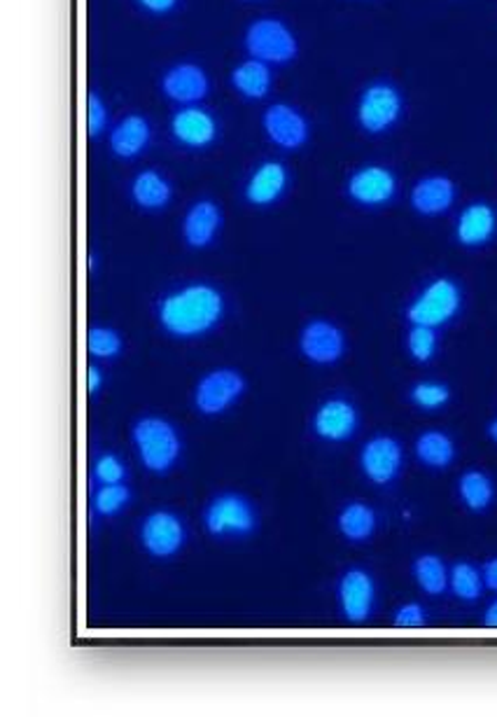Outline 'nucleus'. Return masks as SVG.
Returning <instances> with one entry per match:
<instances>
[{"label":"nucleus","instance_id":"obj_33","mask_svg":"<svg viewBox=\"0 0 497 717\" xmlns=\"http://www.w3.org/2000/svg\"><path fill=\"white\" fill-rule=\"evenodd\" d=\"M92 477L99 486L122 484L126 479V465L115 454H103L92 467Z\"/></svg>","mask_w":497,"mask_h":717},{"label":"nucleus","instance_id":"obj_4","mask_svg":"<svg viewBox=\"0 0 497 717\" xmlns=\"http://www.w3.org/2000/svg\"><path fill=\"white\" fill-rule=\"evenodd\" d=\"M404 113V99L390 82H372L357 99L355 118L363 131L378 137L390 131Z\"/></svg>","mask_w":497,"mask_h":717},{"label":"nucleus","instance_id":"obj_3","mask_svg":"<svg viewBox=\"0 0 497 717\" xmlns=\"http://www.w3.org/2000/svg\"><path fill=\"white\" fill-rule=\"evenodd\" d=\"M243 44L247 54L264 63H290L300 54V42L295 33L281 19L260 17L245 29Z\"/></svg>","mask_w":497,"mask_h":717},{"label":"nucleus","instance_id":"obj_36","mask_svg":"<svg viewBox=\"0 0 497 717\" xmlns=\"http://www.w3.org/2000/svg\"><path fill=\"white\" fill-rule=\"evenodd\" d=\"M139 3L152 14H166L178 6V0H139Z\"/></svg>","mask_w":497,"mask_h":717},{"label":"nucleus","instance_id":"obj_1","mask_svg":"<svg viewBox=\"0 0 497 717\" xmlns=\"http://www.w3.org/2000/svg\"><path fill=\"white\" fill-rule=\"evenodd\" d=\"M224 316V297L211 283H192L166 295L160 304V323L175 340H196L217 327Z\"/></svg>","mask_w":497,"mask_h":717},{"label":"nucleus","instance_id":"obj_10","mask_svg":"<svg viewBox=\"0 0 497 717\" xmlns=\"http://www.w3.org/2000/svg\"><path fill=\"white\" fill-rule=\"evenodd\" d=\"M300 351L313 365H334L346 353L344 330L325 319H313L300 334Z\"/></svg>","mask_w":497,"mask_h":717},{"label":"nucleus","instance_id":"obj_30","mask_svg":"<svg viewBox=\"0 0 497 717\" xmlns=\"http://www.w3.org/2000/svg\"><path fill=\"white\" fill-rule=\"evenodd\" d=\"M122 337L118 330L94 325L87 332V351L89 355L101 357V361H110V357H118L122 353Z\"/></svg>","mask_w":497,"mask_h":717},{"label":"nucleus","instance_id":"obj_40","mask_svg":"<svg viewBox=\"0 0 497 717\" xmlns=\"http://www.w3.org/2000/svg\"><path fill=\"white\" fill-rule=\"evenodd\" d=\"M488 437H490V440H493V442L497 444V418H495V421H493V423L488 425Z\"/></svg>","mask_w":497,"mask_h":717},{"label":"nucleus","instance_id":"obj_22","mask_svg":"<svg viewBox=\"0 0 497 717\" xmlns=\"http://www.w3.org/2000/svg\"><path fill=\"white\" fill-rule=\"evenodd\" d=\"M131 196L143 211H162L173 199V188L166 175H162L154 169H148L133 178Z\"/></svg>","mask_w":497,"mask_h":717},{"label":"nucleus","instance_id":"obj_26","mask_svg":"<svg viewBox=\"0 0 497 717\" xmlns=\"http://www.w3.org/2000/svg\"><path fill=\"white\" fill-rule=\"evenodd\" d=\"M460 501L471 512H486L495 498V486L493 479L481 473V469H467V473L458 482Z\"/></svg>","mask_w":497,"mask_h":717},{"label":"nucleus","instance_id":"obj_7","mask_svg":"<svg viewBox=\"0 0 497 717\" xmlns=\"http://www.w3.org/2000/svg\"><path fill=\"white\" fill-rule=\"evenodd\" d=\"M245 393V378L232 367H220L199 378L194 407L203 416H220L232 410Z\"/></svg>","mask_w":497,"mask_h":717},{"label":"nucleus","instance_id":"obj_19","mask_svg":"<svg viewBox=\"0 0 497 717\" xmlns=\"http://www.w3.org/2000/svg\"><path fill=\"white\" fill-rule=\"evenodd\" d=\"M222 228V211L211 199H201L183 220V239L190 249H209Z\"/></svg>","mask_w":497,"mask_h":717},{"label":"nucleus","instance_id":"obj_5","mask_svg":"<svg viewBox=\"0 0 497 717\" xmlns=\"http://www.w3.org/2000/svg\"><path fill=\"white\" fill-rule=\"evenodd\" d=\"M203 528L213 537H245L257 528V509L239 493H222L203 512Z\"/></svg>","mask_w":497,"mask_h":717},{"label":"nucleus","instance_id":"obj_18","mask_svg":"<svg viewBox=\"0 0 497 717\" xmlns=\"http://www.w3.org/2000/svg\"><path fill=\"white\" fill-rule=\"evenodd\" d=\"M497 232V213L486 201H474L456 222V239L465 249H479L486 245Z\"/></svg>","mask_w":497,"mask_h":717},{"label":"nucleus","instance_id":"obj_2","mask_svg":"<svg viewBox=\"0 0 497 717\" xmlns=\"http://www.w3.org/2000/svg\"><path fill=\"white\" fill-rule=\"evenodd\" d=\"M131 440L143 467L152 475H166L183 454V440L175 425L162 416H143L133 423Z\"/></svg>","mask_w":497,"mask_h":717},{"label":"nucleus","instance_id":"obj_29","mask_svg":"<svg viewBox=\"0 0 497 717\" xmlns=\"http://www.w3.org/2000/svg\"><path fill=\"white\" fill-rule=\"evenodd\" d=\"M131 503V488L122 482V484H108V486H99L94 498H92V507L99 514V517H118L120 512L126 509V505Z\"/></svg>","mask_w":497,"mask_h":717},{"label":"nucleus","instance_id":"obj_24","mask_svg":"<svg viewBox=\"0 0 497 717\" xmlns=\"http://www.w3.org/2000/svg\"><path fill=\"white\" fill-rule=\"evenodd\" d=\"M338 531L351 543H365L376 531V512L365 503H348L336 519Z\"/></svg>","mask_w":497,"mask_h":717},{"label":"nucleus","instance_id":"obj_15","mask_svg":"<svg viewBox=\"0 0 497 717\" xmlns=\"http://www.w3.org/2000/svg\"><path fill=\"white\" fill-rule=\"evenodd\" d=\"M357 410L344 397H332L318 407L313 416V431L325 442H346L357 431Z\"/></svg>","mask_w":497,"mask_h":717},{"label":"nucleus","instance_id":"obj_21","mask_svg":"<svg viewBox=\"0 0 497 717\" xmlns=\"http://www.w3.org/2000/svg\"><path fill=\"white\" fill-rule=\"evenodd\" d=\"M290 183L287 169L281 162H264L255 169L251 181L245 185V199L253 206H271L285 194Z\"/></svg>","mask_w":497,"mask_h":717},{"label":"nucleus","instance_id":"obj_27","mask_svg":"<svg viewBox=\"0 0 497 717\" xmlns=\"http://www.w3.org/2000/svg\"><path fill=\"white\" fill-rule=\"evenodd\" d=\"M414 577L418 582V587L430 594V596H442L450 585V570L446 568V564L442 562L439 556L435 554H423L414 562Z\"/></svg>","mask_w":497,"mask_h":717},{"label":"nucleus","instance_id":"obj_28","mask_svg":"<svg viewBox=\"0 0 497 717\" xmlns=\"http://www.w3.org/2000/svg\"><path fill=\"white\" fill-rule=\"evenodd\" d=\"M448 585H450V592H454L458 598L471 603V600H477L484 592V573L477 568V566H471L467 562H460L456 564L454 568H450V579H448Z\"/></svg>","mask_w":497,"mask_h":717},{"label":"nucleus","instance_id":"obj_13","mask_svg":"<svg viewBox=\"0 0 497 717\" xmlns=\"http://www.w3.org/2000/svg\"><path fill=\"white\" fill-rule=\"evenodd\" d=\"M376 603V585L367 570L351 568L338 579V605L348 622H365Z\"/></svg>","mask_w":497,"mask_h":717},{"label":"nucleus","instance_id":"obj_9","mask_svg":"<svg viewBox=\"0 0 497 717\" xmlns=\"http://www.w3.org/2000/svg\"><path fill=\"white\" fill-rule=\"evenodd\" d=\"M262 129L266 139L283 150H300L311 137L308 120L290 103H274L264 110Z\"/></svg>","mask_w":497,"mask_h":717},{"label":"nucleus","instance_id":"obj_16","mask_svg":"<svg viewBox=\"0 0 497 717\" xmlns=\"http://www.w3.org/2000/svg\"><path fill=\"white\" fill-rule=\"evenodd\" d=\"M171 133L180 145L201 150L209 148L217 139V122L209 110L199 105H185L173 115Z\"/></svg>","mask_w":497,"mask_h":717},{"label":"nucleus","instance_id":"obj_20","mask_svg":"<svg viewBox=\"0 0 497 717\" xmlns=\"http://www.w3.org/2000/svg\"><path fill=\"white\" fill-rule=\"evenodd\" d=\"M150 141H152V124L139 113L122 118L115 127H112L108 139L112 154L120 156V160H135V156L145 152Z\"/></svg>","mask_w":497,"mask_h":717},{"label":"nucleus","instance_id":"obj_14","mask_svg":"<svg viewBox=\"0 0 497 717\" xmlns=\"http://www.w3.org/2000/svg\"><path fill=\"white\" fill-rule=\"evenodd\" d=\"M162 92L180 105H196L209 97L211 80L196 63H175L162 78Z\"/></svg>","mask_w":497,"mask_h":717},{"label":"nucleus","instance_id":"obj_32","mask_svg":"<svg viewBox=\"0 0 497 717\" xmlns=\"http://www.w3.org/2000/svg\"><path fill=\"white\" fill-rule=\"evenodd\" d=\"M450 400L448 386L439 384V381H420L412 388V402L420 410H439Z\"/></svg>","mask_w":497,"mask_h":717},{"label":"nucleus","instance_id":"obj_37","mask_svg":"<svg viewBox=\"0 0 497 717\" xmlns=\"http://www.w3.org/2000/svg\"><path fill=\"white\" fill-rule=\"evenodd\" d=\"M87 388L92 395L103 388V374H101V370L97 365H92L87 370Z\"/></svg>","mask_w":497,"mask_h":717},{"label":"nucleus","instance_id":"obj_38","mask_svg":"<svg viewBox=\"0 0 497 717\" xmlns=\"http://www.w3.org/2000/svg\"><path fill=\"white\" fill-rule=\"evenodd\" d=\"M484 585L493 592H497V558H490V562H486L484 566Z\"/></svg>","mask_w":497,"mask_h":717},{"label":"nucleus","instance_id":"obj_17","mask_svg":"<svg viewBox=\"0 0 497 717\" xmlns=\"http://www.w3.org/2000/svg\"><path fill=\"white\" fill-rule=\"evenodd\" d=\"M456 183L448 175H425L412 188V209L418 215L437 218L456 204Z\"/></svg>","mask_w":497,"mask_h":717},{"label":"nucleus","instance_id":"obj_6","mask_svg":"<svg viewBox=\"0 0 497 717\" xmlns=\"http://www.w3.org/2000/svg\"><path fill=\"white\" fill-rule=\"evenodd\" d=\"M463 306V290L454 279H435L423 293L412 302L406 316L414 325L442 327L456 319Z\"/></svg>","mask_w":497,"mask_h":717},{"label":"nucleus","instance_id":"obj_31","mask_svg":"<svg viewBox=\"0 0 497 717\" xmlns=\"http://www.w3.org/2000/svg\"><path fill=\"white\" fill-rule=\"evenodd\" d=\"M439 340L437 330L427 325H414L412 332L406 334V349H409L416 363H430L437 353Z\"/></svg>","mask_w":497,"mask_h":717},{"label":"nucleus","instance_id":"obj_12","mask_svg":"<svg viewBox=\"0 0 497 717\" xmlns=\"http://www.w3.org/2000/svg\"><path fill=\"white\" fill-rule=\"evenodd\" d=\"M402 463H404L402 444L390 435L372 437L363 446V452H359V467H363L365 477L381 486L397 479Z\"/></svg>","mask_w":497,"mask_h":717},{"label":"nucleus","instance_id":"obj_11","mask_svg":"<svg viewBox=\"0 0 497 717\" xmlns=\"http://www.w3.org/2000/svg\"><path fill=\"white\" fill-rule=\"evenodd\" d=\"M346 192L359 206H386L397 194V175L388 166L367 164L348 178Z\"/></svg>","mask_w":497,"mask_h":717},{"label":"nucleus","instance_id":"obj_39","mask_svg":"<svg viewBox=\"0 0 497 717\" xmlns=\"http://www.w3.org/2000/svg\"><path fill=\"white\" fill-rule=\"evenodd\" d=\"M484 624L488 629H497V598L488 605L486 613H484Z\"/></svg>","mask_w":497,"mask_h":717},{"label":"nucleus","instance_id":"obj_8","mask_svg":"<svg viewBox=\"0 0 497 717\" xmlns=\"http://www.w3.org/2000/svg\"><path fill=\"white\" fill-rule=\"evenodd\" d=\"M187 533L178 514L169 509H156L141 524V545L154 558H171L185 547Z\"/></svg>","mask_w":497,"mask_h":717},{"label":"nucleus","instance_id":"obj_25","mask_svg":"<svg viewBox=\"0 0 497 717\" xmlns=\"http://www.w3.org/2000/svg\"><path fill=\"white\" fill-rule=\"evenodd\" d=\"M416 456L425 467L444 469L456 458V444L442 431H425L416 440Z\"/></svg>","mask_w":497,"mask_h":717},{"label":"nucleus","instance_id":"obj_34","mask_svg":"<svg viewBox=\"0 0 497 717\" xmlns=\"http://www.w3.org/2000/svg\"><path fill=\"white\" fill-rule=\"evenodd\" d=\"M108 105L105 101L101 99V94L97 92H89L87 97V133L92 139H99L103 137V133L108 131Z\"/></svg>","mask_w":497,"mask_h":717},{"label":"nucleus","instance_id":"obj_35","mask_svg":"<svg viewBox=\"0 0 497 717\" xmlns=\"http://www.w3.org/2000/svg\"><path fill=\"white\" fill-rule=\"evenodd\" d=\"M425 610L418 603H406L395 613V626L399 629H418V626L425 624Z\"/></svg>","mask_w":497,"mask_h":717},{"label":"nucleus","instance_id":"obj_23","mask_svg":"<svg viewBox=\"0 0 497 717\" xmlns=\"http://www.w3.org/2000/svg\"><path fill=\"white\" fill-rule=\"evenodd\" d=\"M274 75H271L268 63L260 59H245L232 71V87L245 99H264L271 92Z\"/></svg>","mask_w":497,"mask_h":717}]
</instances>
